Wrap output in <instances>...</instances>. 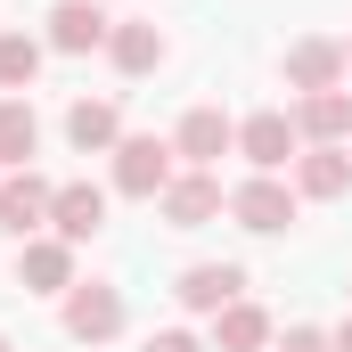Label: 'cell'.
I'll return each mask as SVG.
<instances>
[{
    "instance_id": "1",
    "label": "cell",
    "mask_w": 352,
    "mask_h": 352,
    "mask_svg": "<svg viewBox=\"0 0 352 352\" xmlns=\"http://www.w3.org/2000/svg\"><path fill=\"white\" fill-rule=\"evenodd\" d=\"M115 188L123 197H164L173 188V148L164 140H123L115 148Z\"/></svg>"
},
{
    "instance_id": "2",
    "label": "cell",
    "mask_w": 352,
    "mask_h": 352,
    "mask_svg": "<svg viewBox=\"0 0 352 352\" xmlns=\"http://www.w3.org/2000/svg\"><path fill=\"white\" fill-rule=\"evenodd\" d=\"M50 197H58V188H41L33 173L0 180V230H8V238H33V230L50 221Z\"/></svg>"
},
{
    "instance_id": "3",
    "label": "cell",
    "mask_w": 352,
    "mask_h": 352,
    "mask_svg": "<svg viewBox=\"0 0 352 352\" xmlns=\"http://www.w3.org/2000/svg\"><path fill=\"white\" fill-rule=\"evenodd\" d=\"M123 328V295L115 287H82L74 303H66V336H82V344H107Z\"/></svg>"
},
{
    "instance_id": "4",
    "label": "cell",
    "mask_w": 352,
    "mask_h": 352,
    "mask_svg": "<svg viewBox=\"0 0 352 352\" xmlns=\"http://www.w3.org/2000/svg\"><path fill=\"white\" fill-rule=\"evenodd\" d=\"M213 213H221V180L213 173H188V180L164 188V221H173V230H205Z\"/></svg>"
},
{
    "instance_id": "5",
    "label": "cell",
    "mask_w": 352,
    "mask_h": 352,
    "mask_svg": "<svg viewBox=\"0 0 352 352\" xmlns=\"http://www.w3.org/2000/svg\"><path fill=\"white\" fill-rule=\"evenodd\" d=\"M230 140H238V123H230L221 107H188V115H180V156H188V164L230 156Z\"/></svg>"
},
{
    "instance_id": "6",
    "label": "cell",
    "mask_w": 352,
    "mask_h": 352,
    "mask_svg": "<svg viewBox=\"0 0 352 352\" xmlns=\"http://www.w3.org/2000/svg\"><path fill=\"white\" fill-rule=\"evenodd\" d=\"M238 287H246V270H238V263H197L188 278H180V303H188V311H230Z\"/></svg>"
},
{
    "instance_id": "7",
    "label": "cell",
    "mask_w": 352,
    "mask_h": 352,
    "mask_svg": "<svg viewBox=\"0 0 352 352\" xmlns=\"http://www.w3.org/2000/svg\"><path fill=\"white\" fill-rule=\"evenodd\" d=\"M230 213H238L246 230H287V221H295V197H287V188L263 173V180H246V188L230 197Z\"/></svg>"
},
{
    "instance_id": "8",
    "label": "cell",
    "mask_w": 352,
    "mask_h": 352,
    "mask_svg": "<svg viewBox=\"0 0 352 352\" xmlns=\"http://www.w3.org/2000/svg\"><path fill=\"white\" fill-rule=\"evenodd\" d=\"M50 221H58V238H90V230L107 221V197H98L90 180H66V188L50 197Z\"/></svg>"
},
{
    "instance_id": "9",
    "label": "cell",
    "mask_w": 352,
    "mask_h": 352,
    "mask_svg": "<svg viewBox=\"0 0 352 352\" xmlns=\"http://www.w3.org/2000/svg\"><path fill=\"white\" fill-rule=\"evenodd\" d=\"M336 74H344V50L336 41H295L287 50V82L295 90H336Z\"/></svg>"
},
{
    "instance_id": "10",
    "label": "cell",
    "mask_w": 352,
    "mask_h": 352,
    "mask_svg": "<svg viewBox=\"0 0 352 352\" xmlns=\"http://www.w3.org/2000/svg\"><path fill=\"white\" fill-rule=\"evenodd\" d=\"M50 41H58V50H98V41H107L98 0H58V8H50Z\"/></svg>"
},
{
    "instance_id": "11",
    "label": "cell",
    "mask_w": 352,
    "mask_h": 352,
    "mask_svg": "<svg viewBox=\"0 0 352 352\" xmlns=\"http://www.w3.org/2000/svg\"><path fill=\"white\" fill-rule=\"evenodd\" d=\"M238 148H246V156H254V164H263V173H278V164H287V156H295V123H287V115H278V107H270V115H254V123H246V131H238Z\"/></svg>"
},
{
    "instance_id": "12",
    "label": "cell",
    "mask_w": 352,
    "mask_h": 352,
    "mask_svg": "<svg viewBox=\"0 0 352 352\" xmlns=\"http://www.w3.org/2000/svg\"><path fill=\"white\" fill-rule=\"evenodd\" d=\"M16 278H25V287H41V295H50V287H66V278H74L66 238H33V246H25V263H16Z\"/></svg>"
},
{
    "instance_id": "13",
    "label": "cell",
    "mask_w": 352,
    "mask_h": 352,
    "mask_svg": "<svg viewBox=\"0 0 352 352\" xmlns=\"http://www.w3.org/2000/svg\"><path fill=\"white\" fill-rule=\"evenodd\" d=\"M107 50H115V66H123V74L164 66V33H156V25H115V33H107Z\"/></svg>"
},
{
    "instance_id": "14",
    "label": "cell",
    "mask_w": 352,
    "mask_h": 352,
    "mask_svg": "<svg viewBox=\"0 0 352 352\" xmlns=\"http://www.w3.org/2000/svg\"><path fill=\"white\" fill-rule=\"evenodd\" d=\"M33 148H41L33 107H25V98H0V164H33Z\"/></svg>"
},
{
    "instance_id": "15",
    "label": "cell",
    "mask_w": 352,
    "mask_h": 352,
    "mask_svg": "<svg viewBox=\"0 0 352 352\" xmlns=\"http://www.w3.org/2000/svg\"><path fill=\"white\" fill-rule=\"evenodd\" d=\"M263 336H270V320L254 311V303H230V311L213 320V344L221 352H263Z\"/></svg>"
},
{
    "instance_id": "16",
    "label": "cell",
    "mask_w": 352,
    "mask_h": 352,
    "mask_svg": "<svg viewBox=\"0 0 352 352\" xmlns=\"http://www.w3.org/2000/svg\"><path fill=\"white\" fill-rule=\"evenodd\" d=\"M66 140H74V148H115V107H107V98H82V107H74V115H66Z\"/></svg>"
},
{
    "instance_id": "17",
    "label": "cell",
    "mask_w": 352,
    "mask_h": 352,
    "mask_svg": "<svg viewBox=\"0 0 352 352\" xmlns=\"http://www.w3.org/2000/svg\"><path fill=\"white\" fill-rule=\"evenodd\" d=\"M303 131L344 140V131H352V98H344V90H311V98H303Z\"/></svg>"
},
{
    "instance_id": "18",
    "label": "cell",
    "mask_w": 352,
    "mask_h": 352,
    "mask_svg": "<svg viewBox=\"0 0 352 352\" xmlns=\"http://www.w3.org/2000/svg\"><path fill=\"white\" fill-rule=\"evenodd\" d=\"M344 180H352V156H336V148L303 156V197H344Z\"/></svg>"
},
{
    "instance_id": "19",
    "label": "cell",
    "mask_w": 352,
    "mask_h": 352,
    "mask_svg": "<svg viewBox=\"0 0 352 352\" xmlns=\"http://www.w3.org/2000/svg\"><path fill=\"white\" fill-rule=\"evenodd\" d=\"M41 74V41H25V33H0V90H25Z\"/></svg>"
},
{
    "instance_id": "20",
    "label": "cell",
    "mask_w": 352,
    "mask_h": 352,
    "mask_svg": "<svg viewBox=\"0 0 352 352\" xmlns=\"http://www.w3.org/2000/svg\"><path fill=\"white\" fill-rule=\"evenodd\" d=\"M148 352H197V336L188 328H164V336H148Z\"/></svg>"
},
{
    "instance_id": "21",
    "label": "cell",
    "mask_w": 352,
    "mask_h": 352,
    "mask_svg": "<svg viewBox=\"0 0 352 352\" xmlns=\"http://www.w3.org/2000/svg\"><path fill=\"white\" fill-rule=\"evenodd\" d=\"M287 352H336V344H328L320 328H295V336H287Z\"/></svg>"
},
{
    "instance_id": "22",
    "label": "cell",
    "mask_w": 352,
    "mask_h": 352,
    "mask_svg": "<svg viewBox=\"0 0 352 352\" xmlns=\"http://www.w3.org/2000/svg\"><path fill=\"white\" fill-rule=\"evenodd\" d=\"M328 344H336V352H352V320H344V328H336V336H328Z\"/></svg>"
},
{
    "instance_id": "23",
    "label": "cell",
    "mask_w": 352,
    "mask_h": 352,
    "mask_svg": "<svg viewBox=\"0 0 352 352\" xmlns=\"http://www.w3.org/2000/svg\"><path fill=\"white\" fill-rule=\"evenodd\" d=\"M344 66H352V41H344Z\"/></svg>"
},
{
    "instance_id": "24",
    "label": "cell",
    "mask_w": 352,
    "mask_h": 352,
    "mask_svg": "<svg viewBox=\"0 0 352 352\" xmlns=\"http://www.w3.org/2000/svg\"><path fill=\"white\" fill-rule=\"evenodd\" d=\"M0 352H8V344H0Z\"/></svg>"
}]
</instances>
